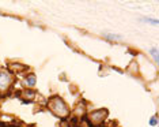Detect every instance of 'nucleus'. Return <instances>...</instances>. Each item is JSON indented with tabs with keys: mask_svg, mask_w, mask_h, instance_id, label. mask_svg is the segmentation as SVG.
Masks as SVG:
<instances>
[{
	"mask_svg": "<svg viewBox=\"0 0 159 127\" xmlns=\"http://www.w3.org/2000/svg\"><path fill=\"white\" fill-rule=\"evenodd\" d=\"M99 114H101V111H98V112H94V114H93V119H94V120H101V119H102L105 115H107V111H105L102 115H99Z\"/></svg>",
	"mask_w": 159,
	"mask_h": 127,
	"instance_id": "7ed1b4c3",
	"label": "nucleus"
},
{
	"mask_svg": "<svg viewBox=\"0 0 159 127\" xmlns=\"http://www.w3.org/2000/svg\"><path fill=\"white\" fill-rule=\"evenodd\" d=\"M49 108L53 111V114H56L57 116H61V118H64V116L68 115L67 105H66V103H64L63 100L60 99V97H53V99H50Z\"/></svg>",
	"mask_w": 159,
	"mask_h": 127,
	"instance_id": "f257e3e1",
	"label": "nucleus"
},
{
	"mask_svg": "<svg viewBox=\"0 0 159 127\" xmlns=\"http://www.w3.org/2000/svg\"><path fill=\"white\" fill-rule=\"evenodd\" d=\"M106 38H109V40H120V36H114V34H106Z\"/></svg>",
	"mask_w": 159,
	"mask_h": 127,
	"instance_id": "423d86ee",
	"label": "nucleus"
},
{
	"mask_svg": "<svg viewBox=\"0 0 159 127\" xmlns=\"http://www.w3.org/2000/svg\"><path fill=\"white\" fill-rule=\"evenodd\" d=\"M150 53L152 55L154 60H155V61H158V48H152V49L150 51Z\"/></svg>",
	"mask_w": 159,
	"mask_h": 127,
	"instance_id": "39448f33",
	"label": "nucleus"
},
{
	"mask_svg": "<svg viewBox=\"0 0 159 127\" xmlns=\"http://www.w3.org/2000/svg\"><path fill=\"white\" fill-rule=\"evenodd\" d=\"M11 83V75L8 72L0 71V90H4Z\"/></svg>",
	"mask_w": 159,
	"mask_h": 127,
	"instance_id": "f03ea898",
	"label": "nucleus"
},
{
	"mask_svg": "<svg viewBox=\"0 0 159 127\" xmlns=\"http://www.w3.org/2000/svg\"><path fill=\"white\" fill-rule=\"evenodd\" d=\"M150 125H151V126H155V125H157V115H154L152 118L150 119Z\"/></svg>",
	"mask_w": 159,
	"mask_h": 127,
	"instance_id": "0eeeda50",
	"label": "nucleus"
},
{
	"mask_svg": "<svg viewBox=\"0 0 159 127\" xmlns=\"http://www.w3.org/2000/svg\"><path fill=\"white\" fill-rule=\"evenodd\" d=\"M26 83L29 86H34L35 85V77L34 75H30V77H27L26 78Z\"/></svg>",
	"mask_w": 159,
	"mask_h": 127,
	"instance_id": "20e7f679",
	"label": "nucleus"
}]
</instances>
